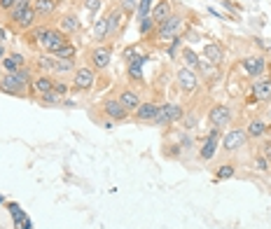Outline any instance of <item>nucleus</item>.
<instances>
[{
    "label": "nucleus",
    "instance_id": "nucleus-1",
    "mask_svg": "<svg viewBox=\"0 0 271 229\" xmlns=\"http://www.w3.org/2000/svg\"><path fill=\"white\" fill-rule=\"evenodd\" d=\"M183 24H185V19L180 14H171L166 21H161L159 26H157V38H159V42L168 44L173 38H178L180 31H183Z\"/></svg>",
    "mask_w": 271,
    "mask_h": 229
},
{
    "label": "nucleus",
    "instance_id": "nucleus-2",
    "mask_svg": "<svg viewBox=\"0 0 271 229\" xmlns=\"http://www.w3.org/2000/svg\"><path fill=\"white\" fill-rule=\"evenodd\" d=\"M87 61H89V65H91L96 73L105 71V68L110 65V61H112V44L103 42V44L91 47V49H89V54H87Z\"/></svg>",
    "mask_w": 271,
    "mask_h": 229
},
{
    "label": "nucleus",
    "instance_id": "nucleus-3",
    "mask_svg": "<svg viewBox=\"0 0 271 229\" xmlns=\"http://www.w3.org/2000/svg\"><path fill=\"white\" fill-rule=\"evenodd\" d=\"M94 84H96V71L91 65H80L78 71L72 73L70 87L75 91H89V89H94Z\"/></svg>",
    "mask_w": 271,
    "mask_h": 229
},
{
    "label": "nucleus",
    "instance_id": "nucleus-4",
    "mask_svg": "<svg viewBox=\"0 0 271 229\" xmlns=\"http://www.w3.org/2000/svg\"><path fill=\"white\" fill-rule=\"evenodd\" d=\"M234 120V110L229 108V105L225 103H215V105H210L208 110V122L213 129H225V126H229Z\"/></svg>",
    "mask_w": 271,
    "mask_h": 229
},
{
    "label": "nucleus",
    "instance_id": "nucleus-5",
    "mask_svg": "<svg viewBox=\"0 0 271 229\" xmlns=\"http://www.w3.org/2000/svg\"><path fill=\"white\" fill-rule=\"evenodd\" d=\"M241 68L245 71L248 77H262L266 73V56L264 54H248L241 59Z\"/></svg>",
    "mask_w": 271,
    "mask_h": 229
},
{
    "label": "nucleus",
    "instance_id": "nucleus-6",
    "mask_svg": "<svg viewBox=\"0 0 271 229\" xmlns=\"http://www.w3.org/2000/svg\"><path fill=\"white\" fill-rule=\"evenodd\" d=\"M176 82H178V87L183 89L185 94H194L196 89H199V73L192 71V68L180 65L178 73H176Z\"/></svg>",
    "mask_w": 271,
    "mask_h": 229
},
{
    "label": "nucleus",
    "instance_id": "nucleus-7",
    "mask_svg": "<svg viewBox=\"0 0 271 229\" xmlns=\"http://www.w3.org/2000/svg\"><path fill=\"white\" fill-rule=\"evenodd\" d=\"M222 147L227 150V152H234V150H241V147L248 143V133H245V129H232L227 131V133H222Z\"/></svg>",
    "mask_w": 271,
    "mask_h": 229
},
{
    "label": "nucleus",
    "instance_id": "nucleus-8",
    "mask_svg": "<svg viewBox=\"0 0 271 229\" xmlns=\"http://www.w3.org/2000/svg\"><path fill=\"white\" fill-rule=\"evenodd\" d=\"M103 114L110 122H117V124H119V122H127L131 112H129V110L124 108L117 98H105V101H103Z\"/></svg>",
    "mask_w": 271,
    "mask_h": 229
},
{
    "label": "nucleus",
    "instance_id": "nucleus-9",
    "mask_svg": "<svg viewBox=\"0 0 271 229\" xmlns=\"http://www.w3.org/2000/svg\"><path fill=\"white\" fill-rule=\"evenodd\" d=\"M68 44V35L63 31H59V28H52L50 31V35L44 38V42H42V49L47 52V54H56L61 47H66Z\"/></svg>",
    "mask_w": 271,
    "mask_h": 229
},
{
    "label": "nucleus",
    "instance_id": "nucleus-10",
    "mask_svg": "<svg viewBox=\"0 0 271 229\" xmlns=\"http://www.w3.org/2000/svg\"><path fill=\"white\" fill-rule=\"evenodd\" d=\"M220 138H222L220 129H210L208 131L204 147L199 150V159H201V162H210V159L215 157V150H217V143H220Z\"/></svg>",
    "mask_w": 271,
    "mask_h": 229
},
{
    "label": "nucleus",
    "instance_id": "nucleus-11",
    "mask_svg": "<svg viewBox=\"0 0 271 229\" xmlns=\"http://www.w3.org/2000/svg\"><path fill=\"white\" fill-rule=\"evenodd\" d=\"M253 98L255 101H260V103H269L271 101V75H262L253 82Z\"/></svg>",
    "mask_w": 271,
    "mask_h": 229
},
{
    "label": "nucleus",
    "instance_id": "nucleus-12",
    "mask_svg": "<svg viewBox=\"0 0 271 229\" xmlns=\"http://www.w3.org/2000/svg\"><path fill=\"white\" fill-rule=\"evenodd\" d=\"M133 112H136V120L143 122V124H155V117L159 112V103H155V101H140V105Z\"/></svg>",
    "mask_w": 271,
    "mask_h": 229
},
{
    "label": "nucleus",
    "instance_id": "nucleus-13",
    "mask_svg": "<svg viewBox=\"0 0 271 229\" xmlns=\"http://www.w3.org/2000/svg\"><path fill=\"white\" fill-rule=\"evenodd\" d=\"M0 91L10 94V96H19V98H23V96H26L28 89L19 84L17 77H14V73H5V77H0Z\"/></svg>",
    "mask_w": 271,
    "mask_h": 229
},
{
    "label": "nucleus",
    "instance_id": "nucleus-14",
    "mask_svg": "<svg viewBox=\"0 0 271 229\" xmlns=\"http://www.w3.org/2000/svg\"><path fill=\"white\" fill-rule=\"evenodd\" d=\"M105 19H108V40L117 38V33H119V26H122V19H124V12L119 10V5H117V3L110 7V10H108Z\"/></svg>",
    "mask_w": 271,
    "mask_h": 229
},
{
    "label": "nucleus",
    "instance_id": "nucleus-15",
    "mask_svg": "<svg viewBox=\"0 0 271 229\" xmlns=\"http://www.w3.org/2000/svg\"><path fill=\"white\" fill-rule=\"evenodd\" d=\"M54 77L47 75V73H40V75L33 77V84H31V89H33L35 96H44V94H50L52 89H54Z\"/></svg>",
    "mask_w": 271,
    "mask_h": 229
},
{
    "label": "nucleus",
    "instance_id": "nucleus-16",
    "mask_svg": "<svg viewBox=\"0 0 271 229\" xmlns=\"http://www.w3.org/2000/svg\"><path fill=\"white\" fill-rule=\"evenodd\" d=\"M80 28H82V21H80V16L75 14V12L61 14V19H59V31H63L66 35H72V33H78Z\"/></svg>",
    "mask_w": 271,
    "mask_h": 229
},
{
    "label": "nucleus",
    "instance_id": "nucleus-17",
    "mask_svg": "<svg viewBox=\"0 0 271 229\" xmlns=\"http://www.w3.org/2000/svg\"><path fill=\"white\" fill-rule=\"evenodd\" d=\"M173 14V5H171V0H157L155 5H152V12H150V16L155 19V24L159 26L161 21H166L168 16Z\"/></svg>",
    "mask_w": 271,
    "mask_h": 229
},
{
    "label": "nucleus",
    "instance_id": "nucleus-18",
    "mask_svg": "<svg viewBox=\"0 0 271 229\" xmlns=\"http://www.w3.org/2000/svg\"><path fill=\"white\" fill-rule=\"evenodd\" d=\"M269 131L271 126L264 120H253L248 124V129H245V133H248V141H262V138L269 136Z\"/></svg>",
    "mask_w": 271,
    "mask_h": 229
},
{
    "label": "nucleus",
    "instance_id": "nucleus-19",
    "mask_svg": "<svg viewBox=\"0 0 271 229\" xmlns=\"http://www.w3.org/2000/svg\"><path fill=\"white\" fill-rule=\"evenodd\" d=\"M117 101H119V103H122L129 112H133V110L140 105V94L136 91V89H129L127 87V89H122V91L117 94Z\"/></svg>",
    "mask_w": 271,
    "mask_h": 229
},
{
    "label": "nucleus",
    "instance_id": "nucleus-20",
    "mask_svg": "<svg viewBox=\"0 0 271 229\" xmlns=\"http://www.w3.org/2000/svg\"><path fill=\"white\" fill-rule=\"evenodd\" d=\"M35 21H38V14H35V10H33V5L28 7V10H23L21 14L17 16V19H14V26L17 28H21V31H31V28L35 26Z\"/></svg>",
    "mask_w": 271,
    "mask_h": 229
},
{
    "label": "nucleus",
    "instance_id": "nucleus-21",
    "mask_svg": "<svg viewBox=\"0 0 271 229\" xmlns=\"http://www.w3.org/2000/svg\"><path fill=\"white\" fill-rule=\"evenodd\" d=\"M0 65H3V71L5 73H17L19 68L26 65V56L19 54V52H14V54H7L5 59L0 61Z\"/></svg>",
    "mask_w": 271,
    "mask_h": 229
},
{
    "label": "nucleus",
    "instance_id": "nucleus-22",
    "mask_svg": "<svg viewBox=\"0 0 271 229\" xmlns=\"http://www.w3.org/2000/svg\"><path fill=\"white\" fill-rule=\"evenodd\" d=\"M204 56L210 65H217V63H222V59H225V49H222V44H217V42H208L204 47Z\"/></svg>",
    "mask_w": 271,
    "mask_h": 229
},
{
    "label": "nucleus",
    "instance_id": "nucleus-23",
    "mask_svg": "<svg viewBox=\"0 0 271 229\" xmlns=\"http://www.w3.org/2000/svg\"><path fill=\"white\" fill-rule=\"evenodd\" d=\"M56 7H59L56 0H33V10L38 16H52L56 12Z\"/></svg>",
    "mask_w": 271,
    "mask_h": 229
},
{
    "label": "nucleus",
    "instance_id": "nucleus-24",
    "mask_svg": "<svg viewBox=\"0 0 271 229\" xmlns=\"http://www.w3.org/2000/svg\"><path fill=\"white\" fill-rule=\"evenodd\" d=\"M147 56H133L127 65V73H129V80H140L143 77V63Z\"/></svg>",
    "mask_w": 271,
    "mask_h": 229
},
{
    "label": "nucleus",
    "instance_id": "nucleus-25",
    "mask_svg": "<svg viewBox=\"0 0 271 229\" xmlns=\"http://www.w3.org/2000/svg\"><path fill=\"white\" fill-rule=\"evenodd\" d=\"M171 105L173 103H161L159 105V112L155 117V126H171L173 120H171Z\"/></svg>",
    "mask_w": 271,
    "mask_h": 229
},
{
    "label": "nucleus",
    "instance_id": "nucleus-26",
    "mask_svg": "<svg viewBox=\"0 0 271 229\" xmlns=\"http://www.w3.org/2000/svg\"><path fill=\"white\" fill-rule=\"evenodd\" d=\"M78 65H75V59H56L54 63V75H68V73H75Z\"/></svg>",
    "mask_w": 271,
    "mask_h": 229
},
{
    "label": "nucleus",
    "instance_id": "nucleus-27",
    "mask_svg": "<svg viewBox=\"0 0 271 229\" xmlns=\"http://www.w3.org/2000/svg\"><path fill=\"white\" fill-rule=\"evenodd\" d=\"M94 38L98 44H103L105 40H108V19H105V16H101L98 21L94 24Z\"/></svg>",
    "mask_w": 271,
    "mask_h": 229
},
{
    "label": "nucleus",
    "instance_id": "nucleus-28",
    "mask_svg": "<svg viewBox=\"0 0 271 229\" xmlns=\"http://www.w3.org/2000/svg\"><path fill=\"white\" fill-rule=\"evenodd\" d=\"M14 77H17V82L21 84V87H26V89H31V84H33V71L28 68V65H23V68H19L17 73H14Z\"/></svg>",
    "mask_w": 271,
    "mask_h": 229
},
{
    "label": "nucleus",
    "instance_id": "nucleus-29",
    "mask_svg": "<svg viewBox=\"0 0 271 229\" xmlns=\"http://www.w3.org/2000/svg\"><path fill=\"white\" fill-rule=\"evenodd\" d=\"M183 63H185V68H192V71H199V63H201V59H199V54H196L194 49H183Z\"/></svg>",
    "mask_w": 271,
    "mask_h": 229
},
{
    "label": "nucleus",
    "instance_id": "nucleus-30",
    "mask_svg": "<svg viewBox=\"0 0 271 229\" xmlns=\"http://www.w3.org/2000/svg\"><path fill=\"white\" fill-rule=\"evenodd\" d=\"M35 63H38V68H40L42 73L52 75V73H54V63H56V59H54V56H50V54H40L38 59H35Z\"/></svg>",
    "mask_w": 271,
    "mask_h": 229
},
{
    "label": "nucleus",
    "instance_id": "nucleus-31",
    "mask_svg": "<svg viewBox=\"0 0 271 229\" xmlns=\"http://www.w3.org/2000/svg\"><path fill=\"white\" fill-rule=\"evenodd\" d=\"M50 31H52V26H33L31 28V42H40L42 44L44 42V38H47V35H50Z\"/></svg>",
    "mask_w": 271,
    "mask_h": 229
},
{
    "label": "nucleus",
    "instance_id": "nucleus-32",
    "mask_svg": "<svg viewBox=\"0 0 271 229\" xmlns=\"http://www.w3.org/2000/svg\"><path fill=\"white\" fill-rule=\"evenodd\" d=\"M236 175V166L234 164H222L215 169V180H227V178H234Z\"/></svg>",
    "mask_w": 271,
    "mask_h": 229
},
{
    "label": "nucleus",
    "instance_id": "nucleus-33",
    "mask_svg": "<svg viewBox=\"0 0 271 229\" xmlns=\"http://www.w3.org/2000/svg\"><path fill=\"white\" fill-rule=\"evenodd\" d=\"M155 26H157V24H155V19H152L150 14L143 16V19H138V31H140V35H143V38H147L150 33L155 31Z\"/></svg>",
    "mask_w": 271,
    "mask_h": 229
},
{
    "label": "nucleus",
    "instance_id": "nucleus-34",
    "mask_svg": "<svg viewBox=\"0 0 271 229\" xmlns=\"http://www.w3.org/2000/svg\"><path fill=\"white\" fill-rule=\"evenodd\" d=\"M63 98H66V96H61V94H56L54 89H52L50 94L40 96V103H42V105H63Z\"/></svg>",
    "mask_w": 271,
    "mask_h": 229
},
{
    "label": "nucleus",
    "instance_id": "nucleus-35",
    "mask_svg": "<svg viewBox=\"0 0 271 229\" xmlns=\"http://www.w3.org/2000/svg\"><path fill=\"white\" fill-rule=\"evenodd\" d=\"M52 56H54V59H75V56H78V47L68 42L66 47H61L56 54H52Z\"/></svg>",
    "mask_w": 271,
    "mask_h": 229
},
{
    "label": "nucleus",
    "instance_id": "nucleus-36",
    "mask_svg": "<svg viewBox=\"0 0 271 229\" xmlns=\"http://www.w3.org/2000/svg\"><path fill=\"white\" fill-rule=\"evenodd\" d=\"M117 5H119V10H122L127 16H131V14H136V10H138V0H117Z\"/></svg>",
    "mask_w": 271,
    "mask_h": 229
},
{
    "label": "nucleus",
    "instance_id": "nucleus-37",
    "mask_svg": "<svg viewBox=\"0 0 271 229\" xmlns=\"http://www.w3.org/2000/svg\"><path fill=\"white\" fill-rule=\"evenodd\" d=\"M180 124H183L185 131H189V129H194V126L199 124V117H196V112H185L183 120H180Z\"/></svg>",
    "mask_w": 271,
    "mask_h": 229
},
{
    "label": "nucleus",
    "instance_id": "nucleus-38",
    "mask_svg": "<svg viewBox=\"0 0 271 229\" xmlns=\"http://www.w3.org/2000/svg\"><path fill=\"white\" fill-rule=\"evenodd\" d=\"M152 5H155V0H138V10H136V14H138V19H143V16H147L150 12H152Z\"/></svg>",
    "mask_w": 271,
    "mask_h": 229
},
{
    "label": "nucleus",
    "instance_id": "nucleus-39",
    "mask_svg": "<svg viewBox=\"0 0 271 229\" xmlns=\"http://www.w3.org/2000/svg\"><path fill=\"white\" fill-rule=\"evenodd\" d=\"M180 44H183V35H178V38H173L171 42H168L166 54L171 56V59H176V54H178V49H180Z\"/></svg>",
    "mask_w": 271,
    "mask_h": 229
},
{
    "label": "nucleus",
    "instance_id": "nucleus-40",
    "mask_svg": "<svg viewBox=\"0 0 271 229\" xmlns=\"http://www.w3.org/2000/svg\"><path fill=\"white\" fill-rule=\"evenodd\" d=\"M255 169L262 171V173H266V171L271 169V162L266 157H262V154H257V157H255Z\"/></svg>",
    "mask_w": 271,
    "mask_h": 229
},
{
    "label": "nucleus",
    "instance_id": "nucleus-41",
    "mask_svg": "<svg viewBox=\"0 0 271 229\" xmlns=\"http://www.w3.org/2000/svg\"><path fill=\"white\" fill-rule=\"evenodd\" d=\"M101 7H103V0H84V10H87L89 14H96Z\"/></svg>",
    "mask_w": 271,
    "mask_h": 229
},
{
    "label": "nucleus",
    "instance_id": "nucleus-42",
    "mask_svg": "<svg viewBox=\"0 0 271 229\" xmlns=\"http://www.w3.org/2000/svg\"><path fill=\"white\" fill-rule=\"evenodd\" d=\"M183 114H185V110H183V105H180V103H173L171 105V120H173V124L183 120Z\"/></svg>",
    "mask_w": 271,
    "mask_h": 229
},
{
    "label": "nucleus",
    "instance_id": "nucleus-43",
    "mask_svg": "<svg viewBox=\"0 0 271 229\" xmlns=\"http://www.w3.org/2000/svg\"><path fill=\"white\" fill-rule=\"evenodd\" d=\"M180 152H183L180 143H173V145L166 147V157H168V159H180Z\"/></svg>",
    "mask_w": 271,
    "mask_h": 229
},
{
    "label": "nucleus",
    "instance_id": "nucleus-44",
    "mask_svg": "<svg viewBox=\"0 0 271 229\" xmlns=\"http://www.w3.org/2000/svg\"><path fill=\"white\" fill-rule=\"evenodd\" d=\"M54 91L61 94V96H68V91H70V84H68V82H63V80H56L54 82Z\"/></svg>",
    "mask_w": 271,
    "mask_h": 229
},
{
    "label": "nucleus",
    "instance_id": "nucleus-45",
    "mask_svg": "<svg viewBox=\"0 0 271 229\" xmlns=\"http://www.w3.org/2000/svg\"><path fill=\"white\" fill-rule=\"evenodd\" d=\"M194 145V141L189 138V133H180V147H183V152H189Z\"/></svg>",
    "mask_w": 271,
    "mask_h": 229
},
{
    "label": "nucleus",
    "instance_id": "nucleus-46",
    "mask_svg": "<svg viewBox=\"0 0 271 229\" xmlns=\"http://www.w3.org/2000/svg\"><path fill=\"white\" fill-rule=\"evenodd\" d=\"M260 154H262V157H266V159L271 162V143L266 141V138L262 141V145H260Z\"/></svg>",
    "mask_w": 271,
    "mask_h": 229
},
{
    "label": "nucleus",
    "instance_id": "nucleus-47",
    "mask_svg": "<svg viewBox=\"0 0 271 229\" xmlns=\"http://www.w3.org/2000/svg\"><path fill=\"white\" fill-rule=\"evenodd\" d=\"M133 56H138V52H136V47H133V44H131V47H127V49L122 52V59L127 61V63L133 59Z\"/></svg>",
    "mask_w": 271,
    "mask_h": 229
},
{
    "label": "nucleus",
    "instance_id": "nucleus-48",
    "mask_svg": "<svg viewBox=\"0 0 271 229\" xmlns=\"http://www.w3.org/2000/svg\"><path fill=\"white\" fill-rule=\"evenodd\" d=\"M14 5H17V0H0V10H5V12H10Z\"/></svg>",
    "mask_w": 271,
    "mask_h": 229
},
{
    "label": "nucleus",
    "instance_id": "nucleus-49",
    "mask_svg": "<svg viewBox=\"0 0 271 229\" xmlns=\"http://www.w3.org/2000/svg\"><path fill=\"white\" fill-rule=\"evenodd\" d=\"M5 42H7V28L0 26V44H5Z\"/></svg>",
    "mask_w": 271,
    "mask_h": 229
},
{
    "label": "nucleus",
    "instance_id": "nucleus-50",
    "mask_svg": "<svg viewBox=\"0 0 271 229\" xmlns=\"http://www.w3.org/2000/svg\"><path fill=\"white\" fill-rule=\"evenodd\" d=\"M5 56H7V52H5V44H0V61L5 59Z\"/></svg>",
    "mask_w": 271,
    "mask_h": 229
},
{
    "label": "nucleus",
    "instance_id": "nucleus-51",
    "mask_svg": "<svg viewBox=\"0 0 271 229\" xmlns=\"http://www.w3.org/2000/svg\"><path fill=\"white\" fill-rule=\"evenodd\" d=\"M266 141H269V143H271V131H269V136H266Z\"/></svg>",
    "mask_w": 271,
    "mask_h": 229
},
{
    "label": "nucleus",
    "instance_id": "nucleus-52",
    "mask_svg": "<svg viewBox=\"0 0 271 229\" xmlns=\"http://www.w3.org/2000/svg\"><path fill=\"white\" fill-rule=\"evenodd\" d=\"M17 3H26V0H17Z\"/></svg>",
    "mask_w": 271,
    "mask_h": 229
},
{
    "label": "nucleus",
    "instance_id": "nucleus-53",
    "mask_svg": "<svg viewBox=\"0 0 271 229\" xmlns=\"http://www.w3.org/2000/svg\"><path fill=\"white\" fill-rule=\"evenodd\" d=\"M56 3H63V0H56Z\"/></svg>",
    "mask_w": 271,
    "mask_h": 229
}]
</instances>
